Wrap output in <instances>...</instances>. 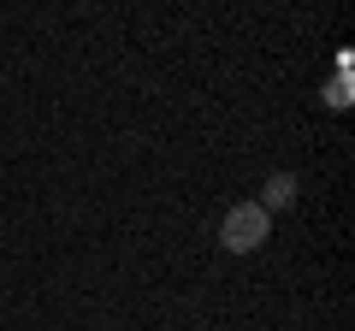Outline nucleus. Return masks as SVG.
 Segmentation results:
<instances>
[{"mask_svg": "<svg viewBox=\"0 0 355 331\" xmlns=\"http://www.w3.org/2000/svg\"><path fill=\"white\" fill-rule=\"evenodd\" d=\"M291 202H296V178H291V172L266 178V190H261V213H266V219L279 213V207H291Z\"/></svg>", "mask_w": 355, "mask_h": 331, "instance_id": "2", "label": "nucleus"}, {"mask_svg": "<svg viewBox=\"0 0 355 331\" xmlns=\"http://www.w3.org/2000/svg\"><path fill=\"white\" fill-rule=\"evenodd\" d=\"M266 237H272V219L261 213V202H237L225 213V225H219V242H225L231 255H254Z\"/></svg>", "mask_w": 355, "mask_h": 331, "instance_id": "1", "label": "nucleus"}]
</instances>
